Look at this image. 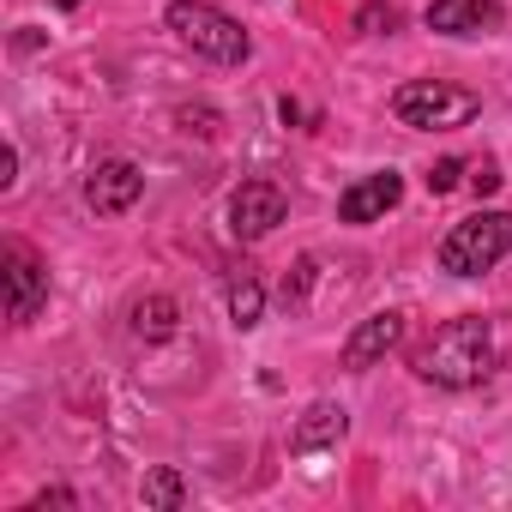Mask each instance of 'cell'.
I'll return each instance as SVG.
<instances>
[{"mask_svg": "<svg viewBox=\"0 0 512 512\" xmlns=\"http://www.w3.org/2000/svg\"><path fill=\"white\" fill-rule=\"evenodd\" d=\"M139 193H145V175H139V163H127V157H109V163H97V169L85 175V205H91L97 217H121L127 205H139Z\"/></svg>", "mask_w": 512, "mask_h": 512, "instance_id": "8992f818", "label": "cell"}, {"mask_svg": "<svg viewBox=\"0 0 512 512\" xmlns=\"http://www.w3.org/2000/svg\"><path fill=\"white\" fill-rule=\"evenodd\" d=\"M13 169H19V151H0V187H13Z\"/></svg>", "mask_w": 512, "mask_h": 512, "instance_id": "d6986e66", "label": "cell"}, {"mask_svg": "<svg viewBox=\"0 0 512 512\" xmlns=\"http://www.w3.org/2000/svg\"><path fill=\"white\" fill-rule=\"evenodd\" d=\"M488 368H494V338H488V320H476V314L446 320V326L416 350V374L434 380V386H452V392L482 386Z\"/></svg>", "mask_w": 512, "mask_h": 512, "instance_id": "6da1fadb", "label": "cell"}, {"mask_svg": "<svg viewBox=\"0 0 512 512\" xmlns=\"http://www.w3.org/2000/svg\"><path fill=\"white\" fill-rule=\"evenodd\" d=\"M506 253H512V211H476V217H464V223L446 229V241H440V272L482 278V272H494L506 260Z\"/></svg>", "mask_w": 512, "mask_h": 512, "instance_id": "7a4b0ae2", "label": "cell"}, {"mask_svg": "<svg viewBox=\"0 0 512 512\" xmlns=\"http://www.w3.org/2000/svg\"><path fill=\"white\" fill-rule=\"evenodd\" d=\"M398 199H404V175L398 169H380V175H362L356 187L338 193V217L344 223H380Z\"/></svg>", "mask_w": 512, "mask_h": 512, "instance_id": "9c48e42d", "label": "cell"}, {"mask_svg": "<svg viewBox=\"0 0 512 512\" xmlns=\"http://www.w3.org/2000/svg\"><path fill=\"white\" fill-rule=\"evenodd\" d=\"M368 37H386L392 25H398V7H362V19H356Z\"/></svg>", "mask_w": 512, "mask_h": 512, "instance_id": "9a60e30c", "label": "cell"}, {"mask_svg": "<svg viewBox=\"0 0 512 512\" xmlns=\"http://www.w3.org/2000/svg\"><path fill=\"white\" fill-rule=\"evenodd\" d=\"M350 428L344 404H308V416L290 428V452H320V446H338Z\"/></svg>", "mask_w": 512, "mask_h": 512, "instance_id": "8fae6325", "label": "cell"}, {"mask_svg": "<svg viewBox=\"0 0 512 512\" xmlns=\"http://www.w3.org/2000/svg\"><path fill=\"white\" fill-rule=\"evenodd\" d=\"M49 302V272L37 266V253L31 247H7V314L25 326V320H37V308Z\"/></svg>", "mask_w": 512, "mask_h": 512, "instance_id": "ba28073f", "label": "cell"}, {"mask_svg": "<svg viewBox=\"0 0 512 512\" xmlns=\"http://www.w3.org/2000/svg\"><path fill=\"white\" fill-rule=\"evenodd\" d=\"M308 284H314V260H302V266H296V278L284 284V302H302V296H308Z\"/></svg>", "mask_w": 512, "mask_h": 512, "instance_id": "e0dca14e", "label": "cell"}, {"mask_svg": "<svg viewBox=\"0 0 512 512\" xmlns=\"http://www.w3.org/2000/svg\"><path fill=\"white\" fill-rule=\"evenodd\" d=\"M169 31L193 49V55H205V61H217V67H235V61H247V31L223 13V7H211V0H175L169 7Z\"/></svg>", "mask_w": 512, "mask_h": 512, "instance_id": "277c9868", "label": "cell"}, {"mask_svg": "<svg viewBox=\"0 0 512 512\" xmlns=\"http://www.w3.org/2000/svg\"><path fill=\"white\" fill-rule=\"evenodd\" d=\"M284 211H290V199H284L278 181H241V187L229 193V229H235L241 241L272 235V229L284 223Z\"/></svg>", "mask_w": 512, "mask_h": 512, "instance_id": "5b68a950", "label": "cell"}, {"mask_svg": "<svg viewBox=\"0 0 512 512\" xmlns=\"http://www.w3.org/2000/svg\"><path fill=\"white\" fill-rule=\"evenodd\" d=\"M458 175H464V163H458V157L434 163V169H428V193H452V187H458Z\"/></svg>", "mask_w": 512, "mask_h": 512, "instance_id": "2e32d148", "label": "cell"}, {"mask_svg": "<svg viewBox=\"0 0 512 512\" xmlns=\"http://www.w3.org/2000/svg\"><path fill=\"white\" fill-rule=\"evenodd\" d=\"M260 314H266V290L253 284L247 272H241V278L229 284V320H235V326L247 332V326H260Z\"/></svg>", "mask_w": 512, "mask_h": 512, "instance_id": "7c38bea8", "label": "cell"}, {"mask_svg": "<svg viewBox=\"0 0 512 512\" xmlns=\"http://www.w3.org/2000/svg\"><path fill=\"white\" fill-rule=\"evenodd\" d=\"M476 109H482V97L464 91V85H446V79H410V85H398V97H392V115H398L404 127H416V133L470 127Z\"/></svg>", "mask_w": 512, "mask_h": 512, "instance_id": "3957f363", "label": "cell"}, {"mask_svg": "<svg viewBox=\"0 0 512 512\" xmlns=\"http://www.w3.org/2000/svg\"><path fill=\"white\" fill-rule=\"evenodd\" d=\"M506 25L500 0H428V31L440 37H488Z\"/></svg>", "mask_w": 512, "mask_h": 512, "instance_id": "52a82bcc", "label": "cell"}, {"mask_svg": "<svg viewBox=\"0 0 512 512\" xmlns=\"http://www.w3.org/2000/svg\"><path fill=\"white\" fill-rule=\"evenodd\" d=\"M139 500L169 512V506H181V500H187V482H181L175 470H151V476H145V488H139Z\"/></svg>", "mask_w": 512, "mask_h": 512, "instance_id": "5bb4252c", "label": "cell"}, {"mask_svg": "<svg viewBox=\"0 0 512 512\" xmlns=\"http://www.w3.org/2000/svg\"><path fill=\"white\" fill-rule=\"evenodd\" d=\"M470 187H476V199H488V193L500 187V169H494V163H476V175H470Z\"/></svg>", "mask_w": 512, "mask_h": 512, "instance_id": "ac0fdd59", "label": "cell"}, {"mask_svg": "<svg viewBox=\"0 0 512 512\" xmlns=\"http://www.w3.org/2000/svg\"><path fill=\"white\" fill-rule=\"evenodd\" d=\"M133 332H139V338H169V332H175V302H169V296L139 302V308H133Z\"/></svg>", "mask_w": 512, "mask_h": 512, "instance_id": "4fadbf2b", "label": "cell"}, {"mask_svg": "<svg viewBox=\"0 0 512 512\" xmlns=\"http://www.w3.org/2000/svg\"><path fill=\"white\" fill-rule=\"evenodd\" d=\"M398 338H404V314H368L350 338H344V368H356V374H368L380 356H392L398 350Z\"/></svg>", "mask_w": 512, "mask_h": 512, "instance_id": "30bf717a", "label": "cell"}, {"mask_svg": "<svg viewBox=\"0 0 512 512\" xmlns=\"http://www.w3.org/2000/svg\"><path fill=\"white\" fill-rule=\"evenodd\" d=\"M61 7H79V0H61Z\"/></svg>", "mask_w": 512, "mask_h": 512, "instance_id": "ffe728a7", "label": "cell"}]
</instances>
